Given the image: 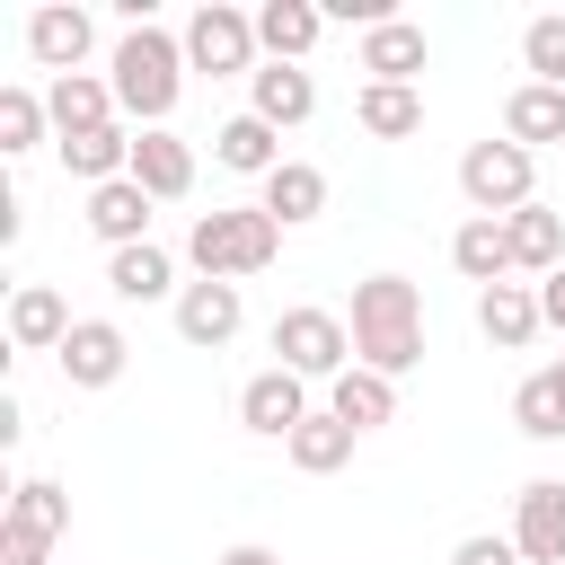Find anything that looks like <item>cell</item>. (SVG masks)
<instances>
[{
  "label": "cell",
  "instance_id": "d590c367",
  "mask_svg": "<svg viewBox=\"0 0 565 565\" xmlns=\"http://www.w3.org/2000/svg\"><path fill=\"white\" fill-rule=\"evenodd\" d=\"M221 565H274V547H230Z\"/></svg>",
  "mask_w": 565,
  "mask_h": 565
},
{
  "label": "cell",
  "instance_id": "9c48e42d",
  "mask_svg": "<svg viewBox=\"0 0 565 565\" xmlns=\"http://www.w3.org/2000/svg\"><path fill=\"white\" fill-rule=\"evenodd\" d=\"M512 547H521L530 565H565V486H556V477L521 486V521H512Z\"/></svg>",
  "mask_w": 565,
  "mask_h": 565
},
{
  "label": "cell",
  "instance_id": "8992f818",
  "mask_svg": "<svg viewBox=\"0 0 565 565\" xmlns=\"http://www.w3.org/2000/svg\"><path fill=\"white\" fill-rule=\"evenodd\" d=\"M185 62H203V71H247V62H256V18L230 9V0H203L194 26H185Z\"/></svg>",
  "mask_w": 565,
  "mask_h": 565
},
{
  "label": "cell",
  "instance_id": "30bf717a",
  "mask_svg": "<svg viewBox=\"0 0 565 565\" xmlns=\"http://www.w3.org/2000/svg\"><path fill=\"white\" fill-rule=\"evenodd\" d=\"M503 238H512V274H556L565 265V212H547V203H521V212H503Z\"/></svg>",
  "mask_w": 565,
  "mask_h": 565
},
{
  "label": "cell",
  "instance_id": "7a4b0ae2",
  "mask_svg": "<svg viewBox=\"0 0 565 565\" xmlns=\"http://www.w3.org/2000/svg\"><path fill=\"white\" fill-rule=\"evenodd\" d=\"M185 247H194V265H203L212 282H230V274H265L274 247H282V221H274L265 203H230V212H203Z\"/></svg>",
  "mask_w": 565,
  "mask_h": 565
},
{
  "label": "cell",
  "instance_id": "8fae6325",
  "mask_svg": "<svg viewBox=\"0 0 565 565\" xmlns=\"http://www.w3.org/2000/svg\"><path fill=\"white\" fill-rule=\"evenodd\" d=\"M177 335L185 344H230L238 335V282H212V274L185 282L177 291Z\"/></svg>",
  "mask_w": 565,
  "mask_h": 565
},
{
  "label": "cell",
  "instance_id": "e575fe53",
  "mask_svg": "<svg viewBox=\"0 0 565 565\" xmlns=\"http://www.w3.org/2000/svg\"><path fill=\"white\" fill-rule=\"evenodd\" d=\"M539 318H547V327H556V335H565V265H556V274H547V282H539Z\"/></svg>",
  "mask_w": 565,
  "mask_h": 565
},
{
  "label": "cell",
  "instance_id": "4316f807",
  "mask_svg": "<svg viewBox=\"0 0 565 565\" xmlns=\"http://www.w3.org/2000/svg\"><path fill=\"white\" fill-rule=\"evenodd\" d=\"M362 124H371L380 141L415 132V124H424V97H415V79H371V88H362Z\"/></svg>",
  "mask_w": 565,
  "mask_h": 565
},
{
  "label": "cell",
  "instance_id": "3957f363",
  "mask_svg": "<svg viewBox=\"0 0 565 565\" xmlns=\"http://www.w3.org/2000/svg\"><path fill=\"white\" fill-rule=\"evenodd\" d=\"M168 97H177V44H168L150 18H132L124 44H115V106L141 115V124H159Z\"/></svg>",
  "mask_w": 565,
  "mask_h": 565
},
{
  "label": "cell",
  "instance_id": "6da1fadb",
  "mask_svg": "<svg viewBox=\"0 0 565 565\" xmlns=\"http://www.w3.org/2000/svg\"><path fill=\"white\" fill-rule=\"evenodd\" d=\"M353 362L380 371V380L424 362V318H415V282L406 274H371L353 291Z\"/></svg>",
  "mask_w": 565,
  "mask_h": 565
},
{
  "label": "cell",
  "instance_id": "484cf974",
  "mask_svg": "<svg viewBox=\"0 0 565 565\" xmlns=\"http://www.w3.org/2000/svg\"><path fill=\"white\" fill-rule=\"evenodd\" d=\"M282 450H291V468H309V477H335V468L353 459V424H335V415L318 406V415H309V424H300Z\"/></svg>",
  "mask_w": 565,
  "mask_h": 565
},
{
  "label": "cell",
  "instance_id": "277c9868",
  "mask_svg": "<svg viewBox=\"0 0 565 565\" xmlns=\"http://www.w3.org/2000/svg\"><path fill=\"white\" fill-rule=\"evenodd\" d=\"M274 353H282V371H300V380H335V371H353V327L335 318V309H282L274 318Z\"/></svg>",
  "mask_w": 565,
  "mask_h": 565
},
{
  "label": "cell",
  "instance_id": "ffe728a7",
  "mask_svg": "<svg viewBox=\"0 0 565 565\" xmlns=\"http://www.w3.org/2000/svg\"><path fill=\"white\" fill-rule=\"evenodd\" d=\"M35 62L71 79V71L88 62V9H62V0H44V9H35Z\"/></svg>",
  "mask_w": 565,
  "mask_h": 565
},
{
  "label": "cell",
  "instance_id": "f1b7e54d",
  "mask_svg": "<svg viewBox=\"0 0 565 565\" xmlns=\"http://www.w3.org/2000/svg\"><path fill=\"white\" fill-rule=\"evenodd\" d=\"M512 424H521L530 441H556V433H565V388H556V371H530V380L512 388Z\"/></svg>",
  "mask_w": 565,
  "mask_h": 565
},
{
  "label": "cell",
  "instance_id": "1f68e13d",
  "mask_svg": "<svg viewBox=\"0 0 565 565\" xmlns=\"http://www.w3.org/2000/svg\"><path fill=\"white\" fill-rule=\"evenodd\" d=\"M44 115H53V106H44L35 88H0V150H26V141L44 132Z\"/></svg>",
  "mask_w": 565,
  "mask_h": 565
},
{
  "label": "cell",
  "instance_id": "f546056e",
  "mask_svg": "<svg viewBox=\"0 0 565 565\" xmlns=\"http://www.w3.org/2000/svg\"><path fill=\"white\" fill-rule=\"evenodd\" d=\"M62 512H71V503H62V486H53V477H26V486H9V530H35V539H53V530H62Z\"/></svg>",
  "mask_w": 565,
  "mask_h": 565
},
{
  "label": "cell",
  "instance_id": "603a6c76",
  "mask_svg": "<svg viewBox=\"0 0 565 565\" xmlns=\"http://www.w3.org/2000/svg\"><path fill=\"white\" fill-rule=\"evenodd\" d=\"M265 212H274V221H318V212H327V168L282 159V168L265 177Z\"/></svg>",
  "mask_w": 565,
  "mask_h": 565
},
{
  "label": "cell",
  "instance_id": "d6a6232c",
  "mask_svg": "<svg viewBox=\"0 0 565 565\" xmlns=\"http://www.w3.org/2000/svg\"><path fill=\"white\" fill-rule=\"evenodd\" d=\"M450 565H521V547L512 539H494V530H477V539H459V556Z\"/></svg>",
  "mask_w": 565,
  "mask_h": 565
},
{
  "label": "cell",
  "instance_id": "ac0fdd59",
  "mask_svg": "<svg viewBox=\"0 0 565 565\" xmlns=\"http://www.w3.org/2000/svg\"><path fill=\"white\" fill-rule=\"evenodd\" d=\"M362 71H371V79H415V71H424V26H415V18H371Z\"/></svg>",
  "mask_w": 565,
  "mask_h": 565
},
{
  "label": "cell",
  "instance_id": "5b68a950",
  "mask_svg": "<svg viewBox=\"0 0 565 565\" xmlns=\"http://www.w3.org/2000/svg\"><path fill=\"white\" fill-rule=\"evenodd\" d=\"M459 194H468L486 221L539 203V194H530V150H521V141H468V159H459Z\"/></svg>",
  "mask_w": 565,
  "mask_h": 565
},
{
  "label": "cell",
  "instance_id": "7402d4cb",
  "mask_svg": "<svg viewBox=\"0 0 565 565\" xmlns=\"http://www.w3.org/2000/svg\"><path fill=\"white\" fill-rule=\"evenodd\" d=\"M44 106H53V124H62V132H106V124H115V88H106V79H88V71L53 79V97H44Z\"/></svg>",
  "mask_w": 565,
  "mask_h": 565
},
{
  "label": "cell",
  "instance_id": "4fadbf2b",
  "mask_svg": "<svg viewBox=\"0 0 565 565\" xmlns=\"http://www.w3.org/2000/svg\"><path fill=\"white\" fill-rule=\"evenodd\" d=\"M477 327L486 344H530L547 318H539V282H486L477 291Z\"/></svg>",
  "mask_w": 565,
  "mask_h": 565
},
{
  "label": "cell",
  "instance_id": "44dd1931",
  "mask_svg": "<svg viewBox=\"0 0 565 565\" xmlns=\"http://www.w3.org/2000/svg\"><path fill=\"white\" fill-rule=\"evenodd\" d=\"M309 106H318V88H309L300 62H256V106H247V115H265V124L282 132V124H300Z\"/></svg>",
  "mask_w": 565,
  "mask_h": 565
},
{
  "label": "cell",
  "instance_id": "9a60e30c",
  "mask_svg": "<svg viewBox=\"0 0 565 565\" xmlns=\"http://www.w3.org/2000/svg\"><path fill=\"white\" fill-rule=\"evenodd\" d=\"M88 230H97V238H115V247H141V238H150V194H141L132 177L88 185Z\"/></svg>",
  "mask_w": 565,
  "mask_h": 565
},
{
  "label": "cell",
  "instance_id": "5bb4252c",
  "mask_svg": "<svg viewBox=\"0 0 565 565\" xmlns=\"http://www.w3.org/2000/svg\"><path fill=\"white\" fill-rule=\"evenodd\" d=\"M327 415L335 424H353V433H380L388 415H397V380H380V371H335V388H327Z\"/></svg>",
  "mask_w": 565,
  "mask_h": 565
},
{
  "label": "cell",
  "instance_id": "2e32d148",
  "mask_svg": "<svg viewBox=\"0 0 565 565\" xmlns=\"http://www.w3.org/2000/svg\"><path fill=\"white\" fill-rule=\"evenodd\" d=\"M71 327H79V318L62 309V291H44V282H18V291H9V344H26V353L53 344V353H62Z\"/></svg>",
  "mask_w": 565,
  "mask_h": 565
},
{
  "label": "cell",
  "instance_id": "52a82bcc",
  "mask_svg": "<svg viewBox=\"0 0 565 565\" xmlns=\"http://www.w3.org/2000/svg\"><path fill=\"white\" fill-rule=\"evenodd\" d=\"M238 415H247V433H274V441H291V433H300L318 406H309V380L274 362V371H256V380L238 388Z\"/></svg>",
  "mask_w": 565,
  "mask_h": 565
},
{
  "label": "cell",
  "instance_id": "cb8c5ba5",
  "mask_svg": "<svg viewBox=\"0 0 565 565\" xmlns=\"http://www.w3.org/2000/svg\"><path fill=\"white\" fill-rule=\"evenodd\" d=\"M256 44H265L274 62H300V53L318 44V9H309V0H265V9H256Z\"/></svg>",
  "mask_w": 565,
  "mask_h": 565
},
{
  "label": "cell",
  "instance_id": "d4e9b609",
  "mask_svg": "<svg viewBox=\"0 0 565 565\" xmlns=\"http://www.w3.org/2000/svg\"><path fill=\"white\" fill-rule=\"evenodd\" d=\"M212 150H221V168H247V177H274V168H282V150H274V124H265V115H230V124L212 132Z\"/></svg>",
  "mask_w": 565,
  "mask_h": 565
},
{
  "label": "cell",
  "instance_id": "e0dca14e",
  "mask_svg": "<svg viewBox=\"0 0 565 565\" xmlns=\"http://www.w3.org/2000/svg\"><path fill=\"white\" fill-rule=\"evenodd\" d=\"M503 141H565V88H547V79H521L512 97H503Z\"/></svg>",
  "mask_w": 565,
  "mask_h": 565
},
{
  "label": "cell",
  "instance_id": "836d02e7",
  "mask_svg": "<svg viewBox=\"0 0 565 565\" xmlns=\"http://www.w3.org/2000/svg\"><path fill=\"white\" fill-rule=\"evenodd\" d=\"M44 547H53V539H35V530H9V521H0V565H44Z\"/></svg>",
  "mask_w": 565,
  "mask_h": 565
},
{
  "label": "cell",
  "instance_id": "4dcf8cb0",
  "mask_svg": "<svg viewBox=\"0 0 565 565\" xmlns=\"http://www.w3.org/2000/svg\"><path fill=\"white\" fill-rule=\"evenodd\" d=\"M521 53H530V71H539L547 88H565V9H547V18H530V35H521Z\"/></svg>",
  "mask_w": 565,
  "mask_h": 565
},
{
  "label": "cell",
  "instance_id": "7c38bea8",
  "mask_svg": "<svg viewBox=\"0 0 565 565\" xmlns=\"http://www.w3.org/2000/svg\"><path fill=\"white\" fill-rule=\"evenodd\" d=\"M124 353H132V344H124L115 318H79V327L62 335V371H71L79 388H106V380L124 371Z\"/></svg>",
  "mask_w": 565,
  "mask_h": 565
},
{
  "label": "cell",
  "instance_id": "d6986e66",
  "mask_svg": "<svg viewBox=\"0 0 565 565\" xmlns=\"http://www.w3.org/2000/svg\"><path fill=\"white\" fill-rule=\"evenodd\" d=\"M450 265H459L468 282H512V238H503V221L468 212V221H459V238H450Z\"/></svg>",
  "mask_w": 565,
  "mask_h": 565
},
{
  "label": "cell",
  "instance_id": "ba28073f",
  "mask_svg": "<svg viewBox=\"0 0 565 565\" xmlns=\"http://www.w3.org/2000/svg\"><path fill=\"white\" fill-rule=\"evenodd\" d=\"M132 185H141L150 203L185 194V185H194V141H177L168 124H141V141H132Z\"/></svg>",
  "mask_w": 565,
  "mask_h": 565
},
{
  "label": "cell",
  "instance_id": "8d00e7d4",
  "mask_svg": "<svg viewBox=\"0 0 565 565\" xmlns=\"http://www.w3.org/2000/svg\"><path fill=\"white\" fill-rule=\"evenodd\" d=\"M547 371H556V388H565V362H547Z\"/></svg>",
  "mask_w": 565,
  "mask_h": 565
},
{
  "label": "cell",
  "instance_id": "83f0119b",
  "mask_svg": "<svg viewBox=\"0 0 565 565\" xmlns=\"http://www.w3.org/2000/svg\"><path fill=\"white\" fill-rule=\"evenodd\" d=\"M168 274H177V265H168V247H150V238L106 256V282H115L124 300H159V291H168Z\"/></svg>",
  "mask_w": 565,
  "mask_h": 565
}]
</instances>
